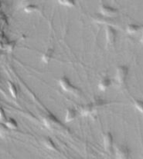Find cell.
<instances>
[{
    "instance_id": "17",
    "label": "cell",
    "mask_w": 143,
    "mask_h": 159,
    "mask_svg": "<svg viewBox=\"0 0 143 159\" xmlns=\"http://www.w3.org/2000/svg\"><path fill=\"white\" fill-rule=\"evenodd\" d=\"M134 106L139 112L143 115V101L136 99L134 101Z\"/></svg>"
},
{
    "instance_id": "14",
    "label": "cell",
    "mask_w": 143,
    "mask_h": 159,
    "mask_svg": "<svg viewBox=\"0 0 143 159\" xmlns=\"http://www.w3.org/2000/svg\"><path fill=\"white\" fill-rule=\"evenodd\" d=\"M53 50L52 48H48L46 52L43 54L42 56V61H44L45 63H47L48 61H50L52 57H53Z\"/></svg>"
},
{
    "instance_id": "1",
    "label": "cell",
    "mask_w": 143,
    "mask_h": 159,
    "mask_svg": "<svg viewBox=\"0 0 143 159\" xmlns=\"http://www.w3.org/2000/svg\"><path fill=\"white\" fill-rule=\"evenodd\" d=\"M59 85L63 91L68 92V93L73 94L74 95H78L81 93L78 88L74 86L71 83V81L69 80V79L67 77H66V76H62L59 79Z\"/></svg>"
},
{
    "instance_id": "13",
    "label": "cell",
    "mask_w": 143,
    "mask_h": 159,
    "mask_svg": "<svg viewBox=\"0 0 143 159\" xmlns=\"http://www.w3.org/2000/svg\"><path fill=\"white\" fill-rule=\"evenodd\" d=\"M4 124L6 125V127H7L9 130H10V129H16L18 127L17 121L12 118H6V119L5 120Z\"/></svg>"
},
{
    "instance_id": "3",
    "label": "cell",
    "mask_w": 143,
    "mask_h": 159,
    "mask_svg": "<svg viewBox=\"0 0 143 159\" xmlns=\"http://www.w3.org/2000/svg\"><path fill=\"white\" fill-rule=\"evenodd\" d=\"M43 122L46 127L49 129H56L58 128L61 125L59 120L52 114H47L43 117Z\"/></svg>"
},
{
    "instance_id": "18",
    "label": "cell",
    "mask_w": 143,
    "mask_h": 159,
    "mask_svg": "<svg viewBox=\"0 0 143 159\" xmlns=\"http://www.w3.org/2000/svg\"><path fill=\"white\" fill-rule=\"evenodd\" d=\"M58 2L62 6H68V7H72L75 5V1L74 0H57Z\"/></svg>"
},
{
    "instance_id": "7",
    "label": "cell",
    "mask_w": 143,
    "mask_h": 159,
    "mask_svg": "<svg viewBox=\"0 0 143 159\" xmlns=\"http://www.w3.org/2000/svg\"><path fill=\"white\" fill-rule=\"evenodd\" d=\"M103 146L107 152H110L113 148L114 139L111 132H106L103 135Z\"/></svg>"
},
{
    "instance_id": "8",
    "label": "cell",
    "mask_w": 143,
    "mask_h": 159,
    "mask_svg": "<svg viewBox=\"0 0 143 159\" xmlns=\"http://www.w3.org/2000/svg\"><path fill=\"white\" fill-rule=\"evenodd\" d=\"M80 111H81V116H91L97 113V111L91 102L83 105Z\"/></svg>"
},
{
    "instance_id": "4",
    "label": "cell",
    "mask_w": 143,
    "mask_h": 159,
    "mask_svg": "<svg viewBox=\"0 0 143 159\" xmlns=\"http://www.w3.org/2000/svg\"><path fill=\"white\" fill-rule=\"evenodd\" d=\"M115 154L117 158L126 159L129 158L130 152L127 146L123 145H117L115 148Z\"/></svg>"
},
{
    "instance_id": "19",
    "label": "cell",
    "mask_w": 143,
    "mask_h": 159,
    "mask_svg": "<svg viewBox=\"0 0 143 159\" xmlns=\"http://www.w3.org/2000/svg\"><path fill=\"white\" fill-rule=\"evenodd\" d=\"M9 129L5 124H0V135H6L9 132Z\"/></svg>"
},
{
    "instance_id": "12",
    "label": "cell",
    "mask_w": 143,
    "mask_h": 159,
    "mask_svg": "<svg viewBox=\"0 0 143 159\" xmlns=\"http://www.w3.org/2000/svg\"><path fill=\"white\" fill-rule=\"evenodd\" d=\"M43 145L49 149V150L51 151H56L57 150V145H55V143L53 142V141L50 138H45L43 140Z\"/></svg>"
},
{
    "instance_id": "16",
    "label": "cell",
    "mask_w": 143,
    "mask_h": 159,
    "mask_svg": "<svg viewBox=\"0 0 143 159\" xmlns=\"http://www.w3.org/2000/svg\"><path fill=\"white\" fill-rule=\"evenodd\" d=\"M23 10L27 13H32V12H35L38 10V6L36 5L28 4L23 7Z\"/></svg>"
},
{
    "instance_id": "5",
    "label": "cell",
    "mask_w": 143,
    "mask_h": 159,
    "mask_svg": "<svg viewBox=\"0 0 143 159\" xmlns=\"http://www.w3.org/2000/svg\"><path fill=\"white\" fill-rule=\"evenodd\" d=\"M117 32L111 25H106L105 28V39L108 45H113L116 41Z\"/></svg>"
},
{
    "instance_id": "6",
    "label": "cell",
    "mask_w": 143,
    "mask_h": 159,
    "mask_svg": "<svg viewBox=\"0 0 143 159\" xmlns=\"http://www.w3.org/2000/svg\"><path fill=\"white\" fill-rule=\"evenodd\" d=\"M99 12L101 16H105L108 18H113L118 14V10L111 6H106V5H102L99 8Z\"/></svg>"
},
{
    "instance_id": "9",
    "label": "cell",
    "mask_w": 143,
    "mask_h": 159,
    "mask_svg": "<svg viewBox=\"0 0 143 159\" xmlns=\"http://www.w3.org/2000/svg\"><path fill=\"white\" fill-rule=\"evenodd\" d=\"M111 85V81L108 75H105L100 79L97 88L101 91H106Z\"/></svg>"
},
{
    "instance_id": "11",
    "label": "cell",
    "mask_w": 143,
    "mask_h": 159,
    "mask_svg": "<svg viewBox=\"0 0 143 159\" xmlns=\"http://www.w3.org/2000/svg\"><path fill=\"white\" fill-rule=\"evenodd\" d=\"M126 30L130 35H136L139 32H141V25H136V24H130L127 26Z\"/></svg>"
},
{
    "instance_id": "15",
    "label": "cell",
    "mask_w": 143,
    "mask_h": 159,
    "mask_svg": "<svg viewBox=\"0 0 143 159\" xmlns=\"http://www.w3.org/2000/svg\"><path fill=\"white\" fill-rule=\"evenodd\" d=\"M9 91L10 95H12V98H17L18 96V90L17 88L12 82H9Z\"/></svg>"
},
{
    "instance_id": "2",
    "label": "cell",
    "mask_w": 143,
    "mask_h": 159,
    "mask_svg": "<svg viewBox=\"0 0 143 159\" xmlns=\"http://www.w3.org/2000/svg\"><path fill=\"white\" fill-rule=\"evenodd\" d=\"M128 75V68L126 66H119L117 67L115 75V80L119 85H124Z\"/></svg>"
},
{
    "instance_id": "20",
    "label": "cell",
    "mask_w": 143,
    "mask_h": 159,
    "mask_svg": "<svg viewBox=\"0 0 143 159\" xmlns=\"http://www.w3.org/2000/svg\"><path fill=\"white\" fill-rule=\"evenodd\" d=\"M6 113H5L4 110H3L2 108H1L0 107V120H2V121H4L6 119Z\"/></svg>"
},
{
    "instance_id": "10",
    "label": "cell",
    "mask_w": 143,
    "mask_h": 159,
    "mask_svg": "<svg viewBox=\"0 0 143 159\" xmlns=\"http://www.w3.org/2000/svg\"><path fill=\"white\" fill-rule=\"evenodd\" d=\"M77 115V112L76 109H74V108H68L66 110V113H65L64 121L67 123L71 122V121H73L75 119Z\"/></svg>"
},
{
    "instance_id": "22",
    "label": "cell",
    "mask_w": 143,
    "mask_h": 159,
    "mask_svg": "<svg viewBox=\"0 0 143 159\" xmlns=\"http://www.w3.org/2000/svg\"><path fill=\"white\" fill-rule=\"evenodd\" d=\"M142 42L143 43V32H142Z\"/></svg>"
},
{
    "instance_id": "21",
    "label": "cell",
    "mask_w": 143,
    "mask_h": 159,
    "mask_svg": "<svg viewBox=\"0 0 143 159\" xmlns=\"http://www.w3.org/2000/svg\"><path fill=\"white\" fill-rule=\"evenodd\" d=\"M141 32H143V25H141Z\"/></svg>"
}]
</instances>
